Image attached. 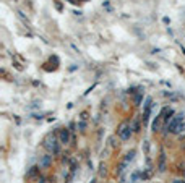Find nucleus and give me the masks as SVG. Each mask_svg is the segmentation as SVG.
Returning <instances> with one entry per match:
<instances>
[{
    "instance_id": "f257e3e1",
    "label": "nucleus",
    "mask_w": 185,
    "mask_h": 183,
    "mask_svg": "<svg viewBox=\"0 0 185 183\" xmlns=\"http://www.w3.org/2000/svg\"><path fill=\"white\" fill-rule=\"evenodd\" d=\"M59 138H57L55 135H49L46 138V143H44V146H46V149L49 152H52V154H57L60 151V146H59Z\"/></svg>"
},
{
    "instance_id": "f03ea898",
    "label": "nucleus",
    "mask_w": 185,
    "mask_h": 183,
    "mask_svg": "<svg viewBox=\"0 0 185 183\" xmlns=\"http://www.w3.org/2000/svg\"><path fill=\"white\" fill-rule=\"evenodd\" d=\"M182 121H183V115L182 114H177V115L170 117V120H167V125H166V130H167L169 133L175 135V131H177L179 125L182 123Z\"/></svg>"
},
{
    "instance_id": "7ed1b4c3",
    "label": "nucleus",
    "mask_w": 185,
    "mask_h": 183,
    "mask_svg": "<svg viewBox=\"0 0 185 183\" xmlns=\"http://www.w3.org/2000/svg\"><path fill=\"white\" fill-rule=\"evenodd\" d=\"M132 133H133V130H132V125L130 123H127V121H123V123L118 126V130H117V135H118V138L123 139V141H127V139L132 136Z\"/></svg>"
},
{
    "instance_id": "20e7f679",
    "label": "nucleus",
    "mask_w": 185,
    "mask_h": 183,
    "mask_svg": "<svg viewBox=\"0 0 185 183\" xmlns=\"http://www.w3.org/2000/svg\"><path fill=\"white\" fill-rule=\"evenodd\" d=\"M68 139H70V131L67 128H60L59 130V141L62 144H65V143H68Z\"/></svg>"
},
{
    "instance_id": "39448f33",
    "label": "nucleus",
    "mask_w": 185,
    "mask_h": 183,
    "mask_svg": "<svg viewBox=\"0 0 185 183\" xmlns=\"http://www.w3.org/2000/svg\"><path fill=\"white\" fill-rule=\"evenodd\" d=\"M50 162H52V156H49V154H46V156H42V159H41V164L39 165L41 167H49L50 165Z\"/></svg>"
},
{
    "instance_id": "423d86ee",
    "label": "nucleus",
    "mask_w": 185,
    "mask_h": 183,
    "mask_svg": "<svg viewBox=\"0 0 185 183\" xmlns=\"http://www.w3.org/2000/svg\"><path fill=\"white\" fill-rule=\"evenodd\" d=\"M37 172H39V167H31L29 170H28V173H26V175H28V177L31 178V177H34V175H36Z\"/></svg>"
},
{
    "instance_id": "0eeeda50",
    "label": "nucleus",
    "mask_w": 185,
    "mask_h": 183,
    "mask_svg": "<svg viewBox=\"0 0 185 183\" xmlns=\"http://www.w3.org/2000/svg\"><path fill=\"white\" fill-rule=\"evenodd\" d=\"M133 157H135V151H130L128 154H127V156H125V159H123V161H127V162H132V161H133Z\"/></svg>"
},
{
    "instance_id": "6e6552de",
    "label": "nucleus",
    "mask_w": 185,
    "mask_h": 183,
    "mask_svg": "<svg viewBox=\"0 0 185 183\" xmlns=\"http://www.w3.org/2000/svg\"><path fill=\"white\" fill-rule=\"evenodd\" d=\"M141 99H143V91H140V92H136V94H135V104H140Z\"/></svg>"
},
{
    "instance_id": "1a4fd4ad",
    "label": "nucleus",
    "mask_w": 185,
    "mask_h": 183,
    "mask_svg": "<svg viewBox=\"0 0 185 183\" xmlns=\"http://www.w3.org/2000/svg\"><path fill=\"white\" fill-rule=\"evenodd\" d=\"M78 128L81 130V131H84V128H86V125H84V121H81V123L78 125Z\"/></svg>"
},
{
    "instance_id": "9d476101",
    "label": "nucleus",
    "mask_w": 185,
    "mask_h": 183,
    "mask_svg": "<svg viewBox=\"0 0 185 183\" xmlns=\"http://www.w3.org/2000/svg\"><path fill=\"white\" fill-rule=\"evenodd\" d=\"M172 183H185L183 180H175V181H172Z\"/></svg>"
},
{
    "instance_id": "9b49d317",
    "label": "nucleus",
    "mask_w": 185,
    "mask_h": 183,
    "mask_svg": "<svg viewBox=\"0 0 185 183\" xmlns=\"http://www.w3.org/2000/svg\"><path fill=\"white\" fill-rule=\"evenodd\" d=\"M91 183H96V180H93V181H91Z\"/></svg>"
}]
</instances>
